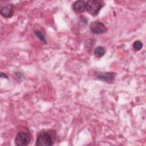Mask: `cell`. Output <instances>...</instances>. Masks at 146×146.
I'll use <instances>...</instances> for the list:
<instances>
[{
	"label": "cell",
	"instance_id": "obj_1",
	"mask_svg": "<svg viewBox=\"0 0 146 146\" xmlns=\"http://www.w3.org/2000/svg\"><path fill=\"white\" fill-rule=\"evenodd\" d=\"M103 6V2L102 1L90 0L86 3V10L90 14L96 16L99 14Z\"/></svg>",
	"mask_w": 146,
	"mask_h": 146
},
{
	"label": "cell",
	"instance_id": "obj_2",
	"mask_svg": "<svg viewBox=\"0 0 146 146\" xmlns=\"http://www.w3.org/2000/svg\"><path fill=\"white\" fill-rule=\"evenodd\" d=\"M35 145L38 146H48L53 145L52 136L47 132L40 133L37 137Z\"/></svg>",
	"mask_w": 146,
	"mask_h": 146
},
{
	"label": "cell",
	"instance_id": "obj_3",
	"mask_svg": "<svg viewBox=\"0 0 146 146\" xmlns=\"http://www.w3.org/2000/svg\"><path fill=\"white\" fill-rule=\"evenodd\" d=\"M91 32L95 34H102L107 31V27L105 25L100 21L92 22L90 26Z\"/></svg>",
	"mask_w": 146,
	"mask_h": 146
},
{
	"label": "cell",
	"instance_id": "obj_4",
	"mask_svg": "<svg viewBox=\"0 0 146 146\" xmlns=\"http://www.w3.org/2000/svg\"><path fill=\"white\" fill-rule=\"evenodd\" d=\"M30 136L25 132H19L16 136L15 144L17 146H26L30 144Z\"/></svg>",
	"mask_w": 146,
	"mask_h": 146
},
{
	"label": "cell",
	"instance_id": "obj_5",
	"mask_svg": "<svg viewBox=\"0 0 146 146\" xmlns=\"http://www.w3.org/2000/svg\"><path fill=\"white\" fill-rule=\"evenodd\" d=\"M96 76L99 80L111 83H112L115 79V74L110 72H96Z\"/></svg>",
	"mask_w": 146,
	"mask_h": 146
},
{
	"label": "cell",
	"instance_id": "obj_6",
	"mask_svg": "<svg viewBox=\"0 0 146 146\" xmlns=\"http://www.w3.org/2000/svg\"><path fill=\"white\" fill-rule=\"evenodd\" d=\"M1 15L5 18H10L13 14V6L11 4H8L1 9Z\"/></svg>",
	"mask_w": 146,
	"mask_h": 146
},
{
	"label": "cell",
	"instance_id": "obj_7",
	"mask_svg": "<svg viewBox=\"0 0 146 146\" xmlns=\"http://www.w3.org/2000/svg\"><path fill=\"white\" fill-rule=\"evenodd\" d=\"M72 9L76 13H82L86 10V2L84 1H76L72 4Z\"/></svg>",
	"mask_w": 146,
	"mask_h": 146
},
{
	"label": "cell",
	"instance_id": "obj_8",
	"mask_svg": "<svg viewBox=\"0 0 146 146\" xmlns=\"http://www.w3.org/2000/svg\"><path fill=\"white\" fill-rule=\"evenodd\" d=\"M105 54V50L101 46L97 47L94 51V54L97 58L102 57Z\"/></svg>",
	"mask_w": 146,
	"mask_h": 146
},
{
	"label": "cell",
	"instance_id": "obj_9",
	"mask_svg": "<svg viewBox=\"0 0 146 146\" xmlns=\"http://www.w3.org/2000/svg\"><path fill=\"white\" fill-rule=\"evenodd\" d=\"M35 35L41 40L44 43H46L47 42H46V39L44 36V35L40 31H39V30H36L35 31Z\"/></svg>",
	"mask_w": 146,
	"mask_h": 146
},
{
	"label": "cell",
	"instance_id": "obj_10",
	"mask_svg": "<svg viewBox=\"0 0 146 146\" xmlns=\"http://www.w3.org/2000/svg\"><path fill=\"white\" fill-rule=\"evenodd\" d=\"M142 47H143V43L139 40L135 41L133 44V47L134 50L136 51L140 50L141 49Z\"/></svg>",
	"mask_w": 146,
	"mask_h": 146
},
{
	"label": "cell",
	"instance_id": "obj_11",
	"mask_svg": "<svg viewBox=\"0 0 146 146\" xmlns=\"http://www.w3.org/2000/svg\"><path fill=\"white\" fill-rule=\"evenodd\" d=\"M1 78H6V79H7V75H6V74H3V72H1Z\"/></svg>",
	"mask_w": 146,
	"mask_h": 146
}]
</instances>
